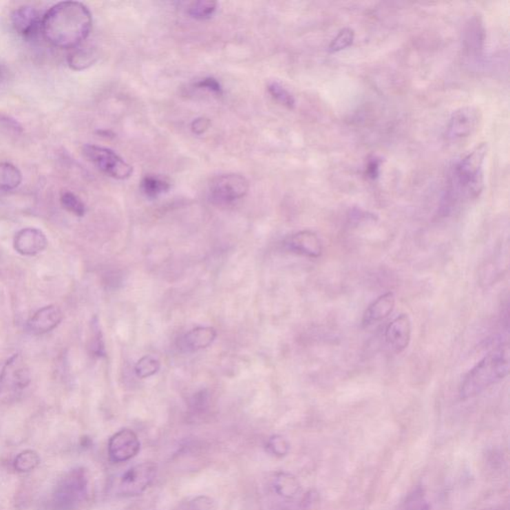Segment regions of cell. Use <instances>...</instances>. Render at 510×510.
Listing matches in <instances>:
<instances>
[{
    "mask_svg": "<svg viewBox=\"0 0 510 510\" xmlns=\"http://www.w3.org/2000/svg\"><path fill=\"white\" fill-rule=\"evenodd\" d=\"M92 14L86 6L78 1L55 4L43 15L41 32L56 47H79L90 34Z\"/></svg>",
    "mask_w": 510,
    "mask_h": 510,
    "instance_id": "1",
    "label": "cell"
},
{
    "mask_svg": "<svg viewBox=\"0 0 510 510\" xmlns=\"http://www.w3.org/2000/svg\"><path fill=\"white\" fill-rule=\"evenodd\" d=\"M509 373V347L496 350L480 360L463 379L460 398L465 400L480 395L487 387L500 382Z\"/></svg>",
    "mask_w": 510,
    "mask_h": 510,
    "instance_id": "2",
    "label": "cell"
},
{
    "mask_svg": "<svg viewBox=\"0 0 510 510\" xmlns=\"http://www.w3.org/2000/svg\"><path fill=\"white\" fill-rule=\"evenodd\" d=\"M487 145L476 147L454 166L451 176V195L458 199H476L483 189V162Z\"/></svg>",
    "mask_w": 510,
    "mask_h": 510,
    "instance_id": "3",
    "label": "cell"
},
{
    "mask_svg": "<svg viewBox=\"0 0 510 510\" xmlns=\"http://www.w3.org/2000/svg\"><path fill=\"white\" fill-rule=\"evenodd\" d=\"M88 476L82 467L71 469L58 482L52 494L54 510H75L85 500Z\"/></svg>",
    "mask_w": 510,
    "mask_h": 510,
    "instance_id": "4",
    "label": "cell"
},
{
    "mask_svg": "<svg viewBox=\"0 0 510 510\" xmlns=\"http://www.w3.org/2000/svg\"><path fill=\"white\" fill-rule=\"evenodd\" d=\"M84 157L96 168L116 180H127L132 176L133 168L115 151L104 147L85 145L82 149Z\"/></svg>",
    "mask_w": 510,
    "mask_h": 510,
    "instance_id": "5",
    "label": "cell"
},
{
    "mask_svg": "<svg viewBox=\"0 0 510 510\" xmlns=\"http://www.w3.org/2000/svg\"><path fill=\"white\" fill-rule=\"evenodd\" d=\"M248 189L249 184L246 178L237 173L217 176L209 184L211 200L220 204H229L242 199Z\"/></svg>",
    "mask_w": 510,
    "mask_h": 510,
    "instance_id": "6",
    "label": "cell"
},
{
    "mask_svg": "<svg viewBox=\"0 0 510 510\" xmlns=\"http://www.w3.org/2000/svg\"><path fill=\"white\" fill-rule=\"evenodd\" d=\"M30 371L23 358L15 354L2 368L0 373V396L13 397L19 395L30 384Z\"/></svg>",
    "mask_w": 510,
    "mask_h": 510,
    "instance_id": "7",
    "label": "cell"
},
{
    "mask_svg": "<svg viewBox=\"0 0 510 510\" xmlns=\"http://www.w3.org/2000/svg\"><path fill=\"white\" fill-rule=\"evenodd\" d=\"M156 476L157 465L155 463H144L135 465L122 476L119 492L125 496H139L150 487Z\"/></svg>",
    "mask_w": 510,
    "mask_h": 510,
    "instance_id": "8",
    "label": "cell"
},
{
    "mask_svg": "<svg viewBox=\"0 0 510 510\" xmlns=\"http://www.w3.org/2000/svg\"><path fill=\"white\" fill-rule=\"evenodd\" d=\"M480 121V113L474 106L463 107L451 114L447 125L445 137L449 140L467 138L476 130Z\"/></svg>",
    "mask_w": 510,
    "mask_h": 510,
    "instance_id": "9",
    "label": "cell"
},
{
    "mask_svg": "<svg viewBox=\"0 0 510 510\" xmlns=\"http://www.w3.org/2000/svg\"><path fill=\"white\" fill-rule=\"evenodd\" d=\"M140 449L141 443L137 434L132 429H121L109 440V456L114 463H124L132 460L139 454Z\"/></svg>",
    "mask_w": 510,
    "mask_h": 510,
    "instance_id": "10",
    "label": "cell"
},
{
    "mask_svg": "<svg viewBox=\"0 0 510 510\" xmlns=\"http://www.w3.org/2000/svg\"><path fill=\"white\" fill-rule=\"evenodd\" d=\"M412 331L411 318L407 314H401L387 325L385 334L387 346L395 353H402L411 343Z\"/></svg>",
    "mask_w": 510,
    "mask_h": 510,
    "instance_id": "11",
    "label": "cell"
},
{
    "mask_svg": "<svg viewBox=\"0 0 510 510\" xmlns=\"http://www.w3.org/2000/svg\"><path fill=\"white\" fill-rule=\"evenodd\" d=\"M42 19L40 13L32 6H21L11 14V23L19 34L24 38H32L41 32Z\"/></svg>",
    "mask_w": 510,
    "mask_h": 510,
    "instance_id": "12",
    "label": "cell"
},
{
    "mask_svg": "<svg viewBox=\"0 0 510 510\" xmlns=\"http://www.w3.org/2000/svg\"><path fill=\"white\" fill-rule=\"evenodd\" d=\"M285 246L291 253L306 257L318 258L323 253L321 240L310 231H302L287 238Z\"/></svg>",
    "mask_w": 510,
    "mask_h": 510,
    "instance_id": "13",
    "label": "cell"
},
{
    "mask_svg": "<svg viewBox=\"0 0 510 510\" xmlns=\"http://www.w3.org/2000/svg\"><path fill=\"white\" fill-rule=\"evenodd\" d=\"M47 238L37 229H22L14 237V248L22 255H36L47 246Z\"/></svg>",
    "mask_w": 510,
    "mask_h": 510,
    "instance_id": "14",
    "label": "cell"
},
{
    "mask_svg": "<svg viewBox=\"0 0 510 510\" xmlns=\"http://www.w3.org/2000/svg\"><path fill=\"white\" fill-rule=\"evenodd\" d=\"M63 319V313L55 305H49L38 310L28 323L31 333L45 334L56 328Z\"/></svg>",
    "mask_w": 510,
    "mask_h": 510,
    "instance_id": "15",
    "label": "cell"
},
{
    "mask_svg": "<svg viewBox=\"0 0 510 510\" xmlns=\"http://www.w3.org/2000/svg\"><path fill=\"white\" fill-rule=\"evenodd\" d=\"M396 298L393 293H387L378 297L365 311L363 326L369 327L386 319L395 308Z\"/></svg>",
    "mask_w": 510,
    "mask_h": 510,
    "instance_id": "16",
    "label": "cell"
},
{
    "mask_svg": "<svg viewBox=\"0 0 510 510\" xmlns=\"http://www.w3.org/2000/svg\"><path fill=\"white\" fill-rule=\"evenodd\" d=\"M217 335V330L213 327H195L184 334V337L180 339V346L188 352L206 349L213 344Z\"/></svg>",
    "mask_w": 510,
    "mask_h": 510,
    "instance_id": "17",
    "label": "cell"
},
{
    "mask_svg": "<svg viewBox=\"0 0 510 510\" xmlns=\"http://www.w3.org/2000/svg\"><path fill=\"white\" fill-rule=\"evenodd\" d=\"M140 188L146 197L155 199L170 191L171 182L162 176L147 175L146 177L142 178Z\"/></svg>",
    "mask_w": 510,
    "mask_h": 510,
    "instance_id": "18",
    "label": "cell"
},
{
    "mask_svg": "<svg viewBox=\"0 0 510 510\" xmlns=\"http://www.w3.org/2000/svg\"><path fill=\"white\" fill-rule=\"evenodd\" d=\"M274 489L279 496L286 498H293L300 491V483L293 474L280 473L274 478Z\"/></svg>",
    "mask_w": 510,
    "mask_h": 510,
    "instance_id": "19",
    "label": "cell"
},
{
    "mask_svg": "<svg viewBox=\"0 0 510 510\" xmlns=\"http://www.w3.org/2000/svg\"><path fill=\"white\" fill-rule=\"evenodd\" d=\"M21 182V171L17 167L10 162H0V191H12L19 188Z\"/></svg>",
    "mask_w": 510,
    "mask_h": 510,
    "instance_id": "20",
    "label": "cell"
},
{
    "mask_svg": "<svg viewBox=\"0 0 510 510\" xmlns=\"http://www.w3.org/2000/svg\"><path fill=\"white\" fill-rule=\"evenodd\" d=\"M97 53L93 48L77 47L68 56V64L76 71L84 70L95 63Z\"/></svg>",
    "mask_w": 510,
    "mask_h": 510,
    "instance_id": "21",
    "label": "cell"
},
{
    "mask_svg": "<svg viewBox=\"0 0 510 510\" xmlns=\"http://www.w3.org/2000/svg\"><path fill=\"white\" fill-rule=\"evenodd\" d=\"M217 3L209 0H200L189 4L188 13L193 19L204 20L211 19L217 10Z\"/></svg>",
    "mask_w": 510,
    "mask_h": 510,
    "instance_id": "22",
    "label": "cell"
},
{
    "mask_svg": "<svg viewBox=\"0 0 510 510\" xmlns=\"http://www.w3.org/2000/svg\"><path fill=\"white\" fill-rule=\"evenodd\" d=\"M40 463L39 454L32 449L21 451L14 460V469L19 473H29L36 469Z\"/></svg>",
    "mask_w": 510,
    "mask_h": 510,
    "instance_id": "23",
    "label": "cell"
},
{
    "mask_svg": "<svg viewBox=\"0 0 510 510\" xmlns=\"http://www.w3.org/2000/svg\"><path fill=\"white\" fill-rule=\"evenodd\" d=\"M267 91H268L269 95L282 106L288 109H293L295 107V99H294L293 95L279 82L273 81L268 83Z\"/></svg>",
    "mask_w": 510,
    "mask_h": 510,
    "instance_id": "24",
    "label": "cell"
},
{
    "mask_svg": "<svg viewBox=\"0 0 510 510\" xmlns=\"http://www.w3.org/2000/svg\"><path fill=\"white\" fill-rule=\"evenodd\" d=\"M354 39H355V32L353 29L349 28L341 29L329 44V52L337 53L345 50L353 44Z\"/></svg>",
    "mask_w": 510,
    "mask_h": 510,
    "instance_id": "25",
    "label": "cell"
},
{
    "mask_svg": "<svg viewBox=\"0 0 510 510\" xmlns=\"http://www.w3.org/2000/svg\"><path fill=\"white\" fill-rule=\"evenodd\" d=\"M161 363L151 356H145L138 361L135 366L136 375L141 379L151 377L159 372Z\"/></svg>",
    "mask_w": 510,
    "mask_h": 510,
    "instance_id": "26",
    "label": "cell"
},
{
    "mask_svg": "<svg viewBox=\"0 0 510 510\" xmlns=\"http://www.w3.org/2000/svg\"><path fill=\"white\" fill-rule=\"evenodd\" d=\"M61 204L64 209L77 217H83L86 213L85 204L81 200L70 191H65L61 195Z\"/></svg>",
    "mask_w": 510,
    "mask_h": 510,
    "instance_id": "27",
    "label": "cell"
},
{
    "mask_svg": "<svg viewBox=\"0 0 510 510\" xmlns=\"http://www.w3.org/2000/svg\"><path fill=\"white\" fill-rule=\"evenodd\" d=\"M215 502L208 496H198L187 502L180 503L176 510H213Z\"/></svg>",
    "mask_w": 510,
    "mask_h": 510,
    "instance_id": "28",
    "label": "cell"
},
{
    "mask_svg": "<svg viewBox=\"0 0 510 510\" xmlns=\"http://www.w3.org/2000/svg\"><path fill=\"white\" fill-rule=\"evenodd\" d=\"M266 449L273 456L281 458V456H285L289 453L290 445L284 436H273L267 442Z\"/></svg>",
    "mask_w": 510,
    "mask_h": 510,
    "instance_id": "29",
    "label": "cell"
},
{
    "mask_svg": "<svg viewBox=\"0 0 510 510\" xmlns=\"http://www.w3.org/2000/svg\"><path fill=\"white\" fill-rule=\"evenodd\" d=\"M0 129L10 135H21L23 133V128L19 122L4 113H0Z\"/></svg>",
    "mask_w": 510,
    "mask_h": 510,
    "instance_id": "30",
    "label": "cell"
},
{
    "mask_svg": "<svg viewBox=\"0 0 510 510\" xmlns=\"http://www.w3.org/2000/svg\"><path fill=\"white\" fill-rule=\"evenodd\" d=\"M197 89L200 90H204L206 92L211 93V94L222 96V87L220 85V82L217 79L213 77H206L204 79L200 80L195 85Z\"/></svg>",
    "mask_w": 510,
    "mask_h": 510,
    "instance_id": "31",
    "label": "cell"
},
{
    "mask_svg": "<svg viewBox=\"0 0 510 510\" xmlns=\"http://www.w3.org/2000/svg\"><path fill=\"white\" fill-rule=\"evenodd\" d=\"M93 336H92V344H91V349H92L93 353L97 356H103L105 354L104 343L102 339L101 330L99 328V324L98 322H93Z\"/></svg>",
    "mask_w": 510,
    "mask_h": 510,
    "instance_id": "32",
    "label": "cell"
},
{
    "mask_svg": "<svg viewBox=\"0 0 510 510\" xmlns=\"http://www.w3.org/2000/svg\"><path fill=\"white\" fill-rule=\"evenodd\" d=\"M209 126H211V121L208 118H197L191 123V131L197 135H202L209 130Z\"/></svg>",
    "mask_w": 510,
    "mask_h": 510,
    "instance_id": "33",
    "label": "cell"
},
{
    "mask_svg": "<svg viewBox=\"0 0 510 510\" xmlns=\"http://www.w3.org/2000/svg\"><path fill=\"white\" fill-rule=\"evenodd\" d=\"M381 162L377 159L372 160L369 162L368 166H367V173L368 177L371 179H376L379 175V171H380Z\"/></svg>",
    "mask_w": 510,
    "mask_h": 510,
    "instance_id": "34",
    "label": "cell"
},
{
    "mask_svg": "<svg viewBox=\"0 0 510 510\" xmlns=\"http://www.w3.org/2000/svg\"><path fill=\"white\" fill-rule=\"evenodd\" d=\"M8 74H10V71H8V67L0 63V84L8 80Z\"/></svg>",
    "mask_w": 510,
    "mask_h": 510,
    "instance_id": "35",
    "label": "cell"
}]
</instances>
